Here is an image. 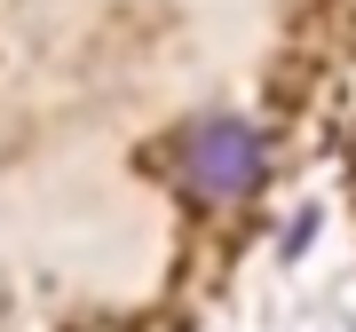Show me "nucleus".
<instances>
[{"mask_svg":"<svg viewBox=\"0 0 356 332\" xmlns=\"http://www.w3.org/2000/svg\"><path fill=\"white\" fill-rule=\"evenodd\" d=\"M159 166H166V182L191 190L198 206H245L269 182V142H261L254 119H238V111H198V119H182V127L159 142Z\"/></svg>","mask_w":356,"mask_h":332,"instance_id":"1","label":"nucleus"}]
</instances>
